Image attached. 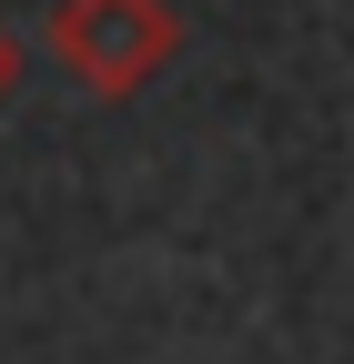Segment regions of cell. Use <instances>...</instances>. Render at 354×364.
I'll use <instances>...</instances> for the list:
<instances>
[{
    "instance_id": "6da1fadb",
    "label": "cell",
    "mask_w": 354,
    "mask_h": 364,
    "mask_svg": "<svg viewBox=\"0 0 354 364\" xmlns=\"http://www.w3.org/2000/svg\"><path fill=\"white\" fill-rule=\"evenodd\" d=\"M183 51V11L172 0H51V61L92 91V102H132L152 91Z\"/></svg>"
},
{
    "instance_id": "7a4b0ae2",
    "label": "cell",
    "mask_w": 354,
    "mask_h": 364,
    "mask_svg": "<svg viewBox=\"0 0 354 364\" xmlns=\"http://www.w3.org/2000/svg\"><path fill=\"white\" fill-rule=\"evenodd\" d=\"M11 91H21V41H11V21H0V112H11Z\"/></svg>"
}]
</instances>
